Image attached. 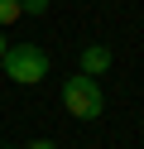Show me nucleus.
Instances as JSON below:
<instances>
[{
    "label": "nucleus",
    "instance_id": "1",
    "mask_svg": "<svg viewBox=\"0 0 144 149\" xmlns=\"http://www.w3.org/2000/svg\"><path fill=\"white\" fill-rule=\"evenodd\" d=\"M0 68H5L10 82H19V87H34V82L48 77V53L38 48V43H10L5 58H0Z\"/></svg>",
    "mask_w": 144,
    "mask_h": 149
},
{
    "label": "nucleus",
    "instance_id": "2",
    "mask_svg": "<svg viewBox=\"0 0 144 149\" xmlns=\"http://www.w3.org/2000/svg\"><path fill=\"white\" fill-rule=\"evenodd\" d=\"M63 106H67V116H77V120H96L106 111V91H101V82L96 77H67L63 82Z\"/></svg>",
    "mask_w": 144,
    "mask_h": 149
},
{
    "label": "nucleus",
    "instance_id": "3",
    "mask_svg": "<svg viewBox=\"0 0 144 149\" xmlns=\"http://www.w3.org/2000/svg\"><path fill=\"white\" fill-rule=\"evenodd\" d=\"M106 68H111V48L106 43H86L82 48V77H101Z\"/></svg>",
    "mask_w": 144,
    "mask_h": 149
},
{
    "label": "nucleus",
    "instance_id": "4",
    "mask_svg": "<svg viewBox=\"0 0 144 149\" xmlns=\"http://www.w3.org/2000/svg\"><path fill=\"white\" fill-rule=\"evenodd\" d=\"M19 19V0H0V29Z\"/></svg>",
    "mask_w": 144,
    "mask_h": 149
},
{
    "label": "nucleus",
    "instance_id": "5",
    "mask_svg": "<svg viewBox=\"0 0 144 149\" xmlns=\"http://www.w3.org/2000/svg\"><path fill=\"white\" fill-rule=\"evenodd\" d=\"M19 15H48V0H19Z\"/></svg>",
    "mask_w": 144,
    "mask_h": 149
},
{
    "label": "nucleus",
    "instance_id": "6",
    "mask_svg": "<svg viewBox=\"0 0 144 149\" xmlns=\"http://www.w3.org/2000/svg\"><path fill=\"white\" fill-rule=\"evenodd\" d=\"M29 149H58V144H53V139H34Z\"/></svg>",
    "mask_w": 144,
    "mask_h": 149
},
{
    "label": "nucleus",
    "instance_id": "7",
    "mask_svg": "<svg viewBox=\"0 0 144 149\" xmlns=\"http://www.w3.org/2000/svg\"><path fill=\"white\" fill-rule=\"evenodd\" d=\"M5 48H10V39H5V29H0V58H5Z\"/></svg>",
    "mask_w": 144,
    "mask_h": 149
}]
</instances>
